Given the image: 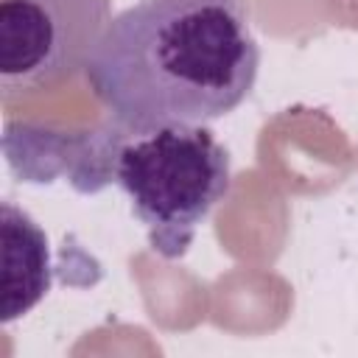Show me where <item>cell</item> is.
Segmentation results:
<instances>
[{"instance_id":"obj_1","label":"cell","mask_w":358,"mask_h":358,"mask_svg":"<svg viewBox=\"0 0 358 358\" xmlns=\"http://www.w3.org/2000/svg\"><path fill=\"white\" fill-rule=\"evenodd\" d=\"M257 67L243 0H137L109 20L84 78L109 120L145 134L229 115Z\"/></svg>"},{"instance_id":"obj_2","label":"cell","mask_w":358,"mask_h":358,"mask_svg":"<svg viewBox=\"0 0 358 358\" xmlns=\"http://www.w3.org/2000/svg\"><path fill=\"white\" fill-rule=\"evenodd\" d=\"M115 182L148 229L154 252L182 257L199 224L229 193V154L207 126L129 131L115 157Z\"/></svg>"},{"instance_id":"obj_3","label":"cell","mask_w":358,"mask_h":358,"mask_svg":"<svg viewBox=\"0 0 358 358\" xmlns=\"http://www.w3.org/2000/svg\"><path fill=\"white\" fill-rule=\"evenodd\" d=\"M112 0H0V95L14 101L84 73Z\"/></svg>"},{"instance_id":"obj_4","label":"cell","mask_w":358,"mask_h":358,"mask_svg":"<svg viewBox=\"0 0 358 358\" xmlns=\"http://www.w3.org/2000/svg\"><path fill=\"white\" fill-rule=\"evenodd\" d=\"M3 238V280H0V319L8 324L28 313L50 288V257L42 227L3 201L0 207Z\"/></svg>"},{"instance_id":"obj_5","label":"cell","mask_w":358,"mask_h":358,"mask_svg":"<svg viewBox=\"0 0 358 358\" xmlns=\"http://www.w3.org/2000/svg\"><path fill=\"white\" fill-rule=\"evenodd\" d=\"M78 134L42 131L25 123L6 120L3 151L8 168L25 182H53L56 176H67L73 165Z\"/></svg>"}]
</instances>
